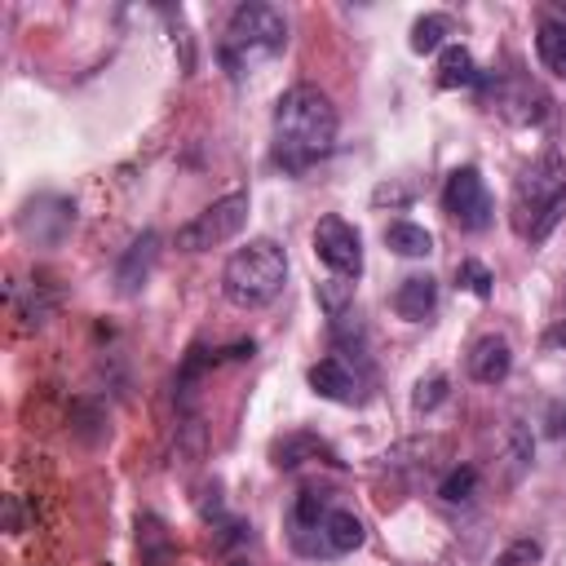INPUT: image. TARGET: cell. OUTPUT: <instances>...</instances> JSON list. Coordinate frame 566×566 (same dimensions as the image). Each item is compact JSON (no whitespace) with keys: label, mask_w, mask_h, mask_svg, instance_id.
Listing matches in <instances>:
<instances>
[{"label":"cell","mask_w":566,"mask_h":566,"mask_svg":"<svg viewBox=\"0 0 566 566\" xmlns=\"http://www.w3.org/2000/svg\"><path fill=\"white\" fill-rule=\"evenodd\" d=\"M336 147V106L314 84H292L275 106V164L305 173Z\"/></svg>","instance_id":"1"},{"label":"cell","mask_w":566,"mask_h":566,"mask_svg":"<svg viewBox=\"0 0 566 566\" xmlns=\"http://www.w3.org/2000/svg\"><path fill=\"white\" fill-rule=\"evenodd\" d=\"M566 212V160L557 151H544L513 186V226L518 235L540 244Z\"/></svg>","instance_id":"2"},{"label":"cell","mask_w":566,"mask_h":566,"mask_svg":"<svg viewBox=\"0 0 566 566\" xmlns=\"http://www.w3.org/2000/svg\"><path fill=\"white\" fill-rule=\"evenodd\" d=\"M288 45V19L284 10L275 5H262V0H249V5H240L231 14V23H226L221 32V67L231 76H249L257 62L284 54Z\"/></svg>","instance_id":"3"},{"label":"cell","mask_w":566,"mask_h":566,"mask_svg":"<svg viewBox=\"0 0 566 566\" xmlns=\"http://www.w3.org/2000/svg\"><path fill=\"white\" fill-rule=\"evenodd\" d=\"M284 279H288V253L275 240H253V244H244L231 262H226L221 288H226V301H231V305L257 310V305L279 297Z\"/></svg>","instance_id":"4"},{"label":"cell","mask_w":566,"mask_h":566,"mask_svg":"<svg viewBox=\"0 0 566 566\" xmlns=\"http://www.w3.org/2000/svg\"><path fill=\"white\" fill-rule=\"evenodd\" d=\"M244 221H249V195L235 190V195L208 204L204 212H195V217L182 226V231H177V249H182V253L221 249V244H231V240L244 231Z\"/></svg>","instance_id":"5"},{"label":"cell","mask_w":566,"mask_h":566,"mask_svg":"<svg viewBox=\"0 0 566 566\" xmlns=\"http://www.w3.org/2000/svg\"><path fill=\"white\" fill-rule=\"evenodd\" d=\"M314 253L336 279H359L363 275V235L346 217H319L314 226Z\"/></svg>","instance_id":"6"},{"label":"cell","mask_w":566,"mask_h":566,"mask_svg":"<svg viewBox=\"0 0 566 566\" xmlns=\"http://www.w3.org/2000/svg\"><path fill=\"white\" fill-rule=\"evenodd\" d=\"M442 208L447 217L461 226V231H487L492 226V195H487V182L478 169H457L442 186Z\"/></svg>","instance_id":"7"},{"label":"cell","mask_w":566,"mask_h":566,"mask_svg":"<svg viewBox=\"0 0 566 566\" xmlns=\"http://www.w3.org/2000/svg\"><path fill=\"white\" fill-rule=\"evenodd\" d=\"M19 226H23V235L32 240V244H62L67 240V231L76 226V204L67 199V195H36L27 208H23V217H19Z\"/></svg>","instance_id":"8"},{"label":"cell","mask_w":566,"mask_h":566,"mask_svg":"<svg viewBox=\"0 0 566 566\" xmlns=\"http://www.w3.org/2000/svg\"><path fill=\"white\" fill-rule=\"evenodd\" d=\"M155 262H160V235L147 231V235H138V240L129 244V253H125L120 266H116V288H120V297H134V292L151 279Z\"/></svg>","instance_id":"9"},{"label":"cell","mask_w":566,"mask_h":566,"mask_svg":"<svg viewBox=\"0 0 566 566\" xmlns=\"http://www.w3.org/2000/svg\"><path fill=\"white\" fill-rule=\"evenodd\" d=\"M513 372V346L505 342V336H478L474 350H470V377L478 385H500L505 377Z\"/></svg>","instance_id":"10"},{"label":"cell","mask_w":566,"mask_h":566,"mask_svg":"<svg viewBox=\"0 0 566 566\" xmlns=\"http://www.w3.org/2000/svg\"><path fill=\"white\" fill-rule=\"evenodd\" d=\"M434 310H438V279H429V275H407V279L394 288V314H398V319L425 323Z\"/></svg>","instance_id":"11"},{"label":"cell","mask_w":566,"mask_h":566,"mask_svg":"<svg viewBox=\"0 0 566 566\" xmlns=\"http://www.w3.org/2000/svg\"><path fill=\"white\" fill-rule=\"evenodd\" d=\"M310 390L332 403H359V381L342 359H319L310 368Z\"/></svg>","instance_id":"12"},{"label":"cell","mask_w":566,"mask_h":566,"mask_svg":"<svg viewBox=\"0 0 566 566\" xmlns=\"http://www.w3.org/2000/svg\"><path fill=\"white\" fill-rule=\"evenodd\" d=\"M363 540H368V527H363L359 513H350V509L327 513V522H323V548L327 553H355Z\"/></svg>","instance_id":"13"},{"label":"cell","mask_w":566,"mask_h":566,"mask_svg":"<svg viewBox=\"0 0 566 566\" xmlns=\"http://www.w3.org/2000/svg\"><path fill=\"white\" fill-rule=\"evenodd\" d=\"M535 54L544 62L548 76L566 80V23L562 19H544L540 32H535Z\"/></svg>","instance_id":"14"},{"label":"cell","mask_w":566,"mask_h":566,"mask_svg":"<svg viewBox=\"0 0 566 566\" xmlns=\"http://www.w3.org/2000/svg\"><path fill=\"white\" fill-rule=\"evenodd\" d=\"M438 84H442V89H470V84H478L474 54L461 49V45H447L442 58H438Z\"/></svg>","instance_id":"15"},{"label":"cell","mask_w":566,"mask_h":566,"mask_svg":"<svg viewBox=\"0 0 566 566\" xmlns=\"http://www.w3.org/2000/svg\"><path fill=\"white\" fill-rule=\"evenodd\" d=\"M385 244L398 253V257H429L434 253V235L416 221H390L385 226Z\"/></svg>","instance_id":"16"},{"label":"cell","mask_w":566,"mask_h":566,"mask_svg":"<svg viewBox=\"0 0 566 566\" xmlns=\"http://www.w3.org/2000/svg\"><path fill=\"white\" fill-rule=\"evenodd\" d=\"M447 36H451V19L447 14H425L412 27V49L416 54H434V49H442Z\"/></svg>","instance_id":"17"},{"label":"cell","mask_w":566,"mask_h":566,"mask_svg":"<svg viewBox=\"0 0 566 566\" xmlns=\"http://www.w3.org/2000/svg\"><path fill=\"white\" fill-rule=\"evenodd\" d=\"M474 487H478V470H474V465H461V470H451V474L442 478L438 496H442L447 505H465V500L474 496Z\"/></svg>","instance_id":"18"},{"label":"cell","mask_w":566,"mask_h":566,"mask_svg":"<svg viewBox=\"0 0 566 566\" xmlns=\"http://www.w3.org/2000/svg\"><path fill=\"white\" fill-rule=\"evenodd\" d=\"M457 284H461V288H470L474 297H483V301H487L496 279H492V270H487L483 262H461V266H457Z\"/></svg>","instance_id":"19"},{"label":"cell","mask_w":566,"mask_h":566,"mask_svg":"<svg viewBox=\"0 0 566 566\" xmlns=\"http://www.w3.org/2000/svg\"><path fill=\"white\" fill-rule=\"evenodd\" d=\"M447 394H451L447 377H429V381H420V385H416L412 407H416V412H434V407H442V403H447Z\"/></svg>","instance_id":"20"},{"label":"cell","mask_w":566,"mask_h":566,"mask_svg":"<svg viewBox=\"0 0 566 566\" xmlns=\"http://www.w3.org/2000/svg\"><path fill=\"white\" fill-rule=\"evenodd\" d=\"M350 292H355V284H350V279H327V284H319V301H323V310H327L332 319H336V314H346Z\"/></svg>","instance_id":"21"},{"label":"cell","mask_w":566,"mask_h":566,"mask_svg":"<svg viewBox=\"0 0 566 566\" xmlns=\"http://www.w3.org/2000/svg\"><path fill=\"white\" fill-rule=\"evenodd\" d=\"M540 553H544V548H540L535 540H513V544H509L492 566H535V562H540Z\"/></svg>","instance_id":"22"},{"label":"cell","mask_w":566,"mask_h":566,"mask_svg":"<svg viewBox=\"0 0 566 566\" xmlns=\"http://www.w3.org/2000/svg\"><path fill=\"white\" fill-rule=\"evenodd\" d=\"M544 342H548V346H557V350H566V319L548 327V336H544Z\"/></svg>","instance_id":"23"},{"label":"cell","mask_w":566,"mask_h":566,"mask_svg":"<svg viewBox=\"0 0 566 566\" xmlns=\"http://www.w3.org/2000/svg\"><path fill=\"white\" fill-rule=\"evenodd\" d=\"M5 509H10V531L19 535V531H23V509H19V496H10V500H5Z\"/></svg>","instance_id":"24"},{"label":"cell","mask_w":566,"mask_h":566,"mask_svg":"<svg viewBox=\"0 0 566 566\" xmlns=\"http://www.w3.org/2000/svg\"><path fill=\"white\" fill-rule=\"evenodd\" d=\"M231 566H249V562H231Z\"/></svg>","instance_id":"25"}]
</instances>
